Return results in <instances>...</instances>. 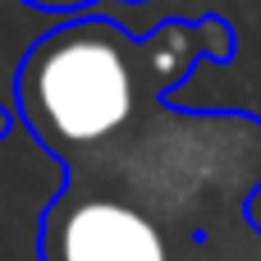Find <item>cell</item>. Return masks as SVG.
<instances>
[{
	"label": "cell",
	"instance_id": "cell-2",
	"mask_svg": "<svg viewBox=\"0 0 261 261\" xmlns=\"http://www.w3.org/2000/svg\"><path fill=\"white\" fill-rule=\"evenodd\" d=\"M239 32L220 14L161 18L147 32L115 14H78L46 28L14 64V124L55 161L124 128L138 110L188 83L197 64H229Z\"/></svg>",
	"mask_w": 261,
	"mask_h": 261
},
{
	"label": "cell",
	"instance_id": "cell-3",
	"mask_svg": "<svg viewBox=\"0 0 261 261\" xmlns=\"http://www.w3.org/2000/svg\"><path fill=\"white\" fill-rule=\"evenodd\" d=\"M37 14H50V18H78V14H96L106 5H142V0H18Z\"/></svg>",
	"mask_w": 261,
	"mask_h": 261
},
{
	"label": "cell",
	"instance_id": "cell-1",
	"mask_svg": "<svg viewBox=\"0 0 261 261\" xmlns=\"http://www.w3.org/2000/svg\"><path fill=\"white\" fill-rule=\"evenodd\" d=\"M55 165L64 179L37 216V261H261L248 220L261 188L257 115L161 96Z\"/></svg>",
	"mask_w": 261,
	"mask_h": 261
},
{
	"label": "cell",
	"instance_id": "cell-4",
	"mask_svg": "<svg viewBox=\"0 0 261 261\" xmlns=\"http://www.w3.org/2000/svg\"><path fill=\"white\" fill-rule=\"evenodd\" d=\"M9 128H14V110H9V106H0V138H5Z\"/></svg>",
	"mask_w": 261,
	"mask_h": 261
}]
</instances>
